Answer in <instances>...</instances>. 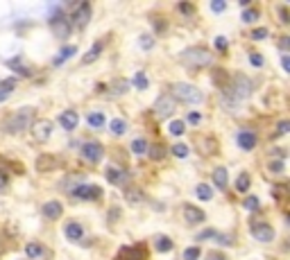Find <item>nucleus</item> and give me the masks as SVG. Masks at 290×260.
<instances>
[{
  "label": "nucleus",
  "mask_w": 290,
  "mask_h": 260,
  "mask_svg": "<svg viewBox=\"0 0 290 260\" xmlns=\"http://www.w3.org/2000/svg\"><path fill=\"white\" fill-rule=\"evenodd\" d=\"M32 122H34V109L23 107L2 122V131H7V134H23L25 129L32 127Z\"/></svg>",
  "instance_id": "obj_1"
},
{
  "label": "nucleus",
  "mask_w": 290,
  "mask_h": 260,
  "mask_svg": "<svg viewBox=\"0 0 290 260\" xmlns=\"http://www.w3.org/2000/svg\"><path fill=\"white\" fill-rule=\"evenodd\" d=\"M172 100H179V102H186V104H200L202 100H204V95H202V91L197 89V86H193V84H186V82H177L172 84Z\"/></svg>",
  "instance_id": "obj_2"
},
{
  "label": "nucleus",
  "mask_w": 290,
  "mask_h": 260,
  "mask_svg": "<svg viewBox=\"0 0 290 260\" xmlns=\"http://www.w3.org/2000/svg\"><path fill=\"white\" fill-rule=\"evenodd\" d=\"M182 61L190 68H207L213 64V54L209 52L207 47H188L182 52Z\"/></svg>",
  "instance_id": "obj_3"
},
{
  "label": "nucleus",
  "mask_w": 290,
  "mask_h": 260,
  "mask_svg": "<svg viewBox=\"0 0 290 260\" xmlns=\"http://www.w3.org/2000/svg\"><path fill=\"white\" fill-rule=\"evenodd\" d=\"M225 95H231L234 100H245L252 95V82H249V77L240 75L238 72L236 77H231L229 79V89L225 91Z\"/></svg>",
  "instance_id": "obj_4"
},
{
  "label": "nucleus",
  "mask_w": 290,
  "mask_h": 260,
  "mask_svg": "<svg viewBox=\"0 0 290 260\" xmlns=\"http://www.w3.org/2000/svg\"><path fill=\"white\" fill-rule=\"evenodd\" d=\"M71 195L75 197V199H82V201H98L102 199V188L100 186H89V184H82V186H77V188L71 190Z\"/></svg>",
  "instance_id": "obj_5"
},
{
  "label": "nucleus",
  "mask_w": 290,
  "mask_h": 260,
  "mask_svg": "<svg viewBox=\"0 0 290 260\" xmlns=\"http://www.w3.org/2000/svg\"><path fill=\"white\" fill-rule=\"evenodd\" d=\"M71 27H73L71 21L61 12H57L50 18V30H53V34L57 36V39H68V36H71Z\"/></svg>",
  "instance_id": "obj_6"
},
{
  "label": "nucleus",
  "mask_w": 290,
  "mask_h": 260,
  "mask_svg": "<svg viewBox=\"0 0 290 260\" xmlns=\"http://www.w3.org/2000/svg\"><path fill=\"white\" fill-rule=\"evenodd\" d=\"M113 260H148V247L145 244H132V247H120L118 256Z\"/></svg>",
  "instance_id": "obj_7"
},
{
  "label": "nucleus",
  "mask_w": 290,
  "mask_h": 260,
  "mask_svg": "<svg viewBox=\"0 0 290 260\" xmlns=\"http://www.w3.org/2000/svg\"><path fill=\"white\" fill-rule=\"evenodd\" d=\"M249 231H252V237L259 240V242L267 244V242H272L274 240V229L270 224H265V222H252Z\"/></svg>",
  "instance_id": "obj_8"
},
{
  "label": "nucleus",
  "mask_w": 290,
  "mask_h": 260,
  "mask_svg": "<svg viewBox=\"0 0 290 260\" xmlns=\"http://www.w3.org/2000/svg\"><path fill=\"white\" fill-rule=\"evenodd\" d=\"M82 156L89 163H100L102 156H105V147H102V142L98 141H89L82 145Z\"/></svg>",
  "instance_id": "obj_9"
},
{
  "label": "nucleus",
  "mask_w": 290,
  "mask_h": 260,
  "mask_svg": "<svg viewBox=\"0 0 290 260\" xmlns=\"http://www.w3.org/2000/svg\"><path fill=\"white\" fill-rule=\"evenodd\" d=\"M91 14H93V9H91L89 2H79V5L75 7V12H73V23L71 25L84 30V27L89 25V21H91Z\"/></svg>",
  "instance_id": "obj_10"
},
{
  "label": "nucleus",
  "mask_w": 290,
  "mask_h": 260,
  "mask_svg": "<svg viewBox=\"0 0 290 260\" xmlns=\"http://www.w3.org/2000/svg\"><path fill=\"white\" fill-rule=\"evenodd\" d=\"M61 165V161L54 156V154H39L36 156V161H34V167H36V172H54L57 167Z\"/></svg>",
  "instance_id": "obj_11"
},
{
  "label": "nucleus",
  "mask_w": 290,
  "mask_h": 260,
  "mask_svg": "<svg viewBox=\"0 0 290 260\" xmlns=\"http://www.w3.org/2000/svg\"><path fill=\"white\" fill-rule=\"evenodd\" d=\"M30 129L36 142H46L50 138V134H53V122L50 120H34Z\"/></svg>",
  "instance_id": "obj_12"
},
{
  "label": "nucleus",
  "mask_w": 290,
  "mask_h": 260,
  "mask_svg": "<svg viewBox=\"0 0 290 260\" xmlns=\"http://www.w3.org/2000/svg\"><path fill=\"white\" fill-rule=\"evenodd\" d=\"M172 113H175V100H172L170 95H163L159 100L154 102V116L157 118H170Z\"/></svg>",
  "instance_id": "obj_13"
},
{
  "label": "nucleus",
  "mask_w": 290,
  "mask_h": 260,
  "mask_svg": "<svg viewBox=\"0 0 290 260\" xmlns=\"http://www.w3.org/2000/svg\"><path fill=\"white\" fill-rule=\"evenodd\" d=\"M182 213H184V219H186L188 224H200V222H204V219H207V213H204L202 208L193 206V204H184Z\"/></svg>",
  "instance_id": "obj_14"
},
{
  "label": "nucleus",
  "mask_w": 290,
  "mask_h": 260,
  "mask_svg": "<svg viewBox=\"0 0 290 260\" xmlns=\"http://www.w3.org/2000/svg\"><path fill=\"white\" fill-rule=\"evenodd\" d=\"M64 233H66V237L71 240V242H82L84 240V226L79 224V222H68L66 224V229H64Z\"/></svg>",
  "instance_id": "obj_15"
},
{
  "label": "nucleus",
  "mask_w": 290,
  "mask_h": 260,
  "mask_svg": "<svg viewBox=\"0 0 290 260\" xmlns=\"http://www.w3.org/2000/svg\"><path fill=\"white\" fill-rule=\"evenodd\" d=\"M236 141H238V145H240L245 152H249V149L256 147V134H254V131H249V129H240V131H238Z\"/></svg>",
  "instance_id": "obj_16"
},
{
  "label": "nucleus",
  "mask_w": 290,
  "mask_h": 260,
  "mask_svg": "<svg viewBox=\"0 0 290 260\" xmlns=\"http://www.w3.org/2000/svg\"><path fill=\"white\" fill-rule=\"evenodd\" d=\"M61 215H64V206H61L57 199L43 204V217H48V219H59Z\"/></svg>",
  "instance_id": "obj_17"
},
{
  "label": "nucleus",
  "mask_w": 290,
  "mask_h": 260,
  "mask_svg": "<svg viewBox=\"0 0 290 260\" xmlns=\"http://www.w3.org/2000/svg\"><path fill=\"white\" fill-rule=\"evenodd\" d=\"M77 122H79V116H77V111H73V109H68V111H64L59 116V124L66 131H73L77 127Z\"/></svg>",
  "instance_id": "obj_18"
},
{
  "label": "nucleus",
  "mask_w": 290,
  "mask_h": 260,
  "mask_svg": "<svg viewBox=\"0 0 290 260\" xmlns=\"http://www.w3.org/2000/svg\"><path fill=\"white\" fill-rule=\"evenodd\" d=\"M197 149H200L204 156H213V154L218 152V142H215L213 136H207V138H202V141H200Z\"/></svg>",
  "instance_id": "obj_19"
},
{
  "label": "nucleus",
  "mask_w": 290,
  "mask_h": 260,
  "mask_svg": "<svg viewBox=\"0 0 290 260\" xmlns=\"http://www.w3.org/2000/svg\"><path fill=\"white\" fill-rule=\"evenodd\" d=\"M7 66H9L14 72H18V75H23V77H32V75H34V72H32V68H30V66H25L21 57H16V59H9V61H7Z\"/></svg>",
  "instance_id": "obj_20"
},
{
  "label": "nucleus",
  "mask_w": 290,
  "mask_h": 260,
  "mask_svg": "<svg viewBox=\"0 0 290 260\" xmlns=\"http://www.w3.org/2000/svg\"><path fill=\"white\" fill-rule=\"evenodd\" d=\"M14 89H16V77H7V79H2V82H0V102H5L7 97L14 93Z\"/></svg>",
  "instance_id": "obj_21"
},
{
  "label": "nucleus",
  "mask_w": 290,
  "mask_h": 260,
  "mask_svg": "<svg viewBox=\"0 0 290 260\" xmlns=\"http://www.w3.org/2000/svg\"><path fill=\"white\" fill-rule=\"evenodd\" d=\"M25 254H27V258L30 260H34V258H43L48 251H46V247L39 244V242H27L25 244Z\"/></svg>",
  "instance_id": "obj_22"
},
{
  "label": "nucleus",
  "mask_w": 290,
  "mask_h": 260,
  "mask_svg": "<svg viewBox=\"0 0 290 260\" xmlns=\"http://www.w3.org/2000/svg\"><path fill=\"white\" fill-rule=\"evenodd\" d=\"M105 177H107L109 184H113V186H120V184H125V181H127V174H125L123 170H116V167H107Z\"/></svg>",
  "instance_id": "obj_23"
},
{
  "label": "nucleus",
  "mask_w": 290,
  "mask_h": 260,
  "mask_svg": "<svg viewBox=\"0 0 290 260\" xmlns=\"http://www.w3.org/2000/svg\"><path fill=\"white\" fill-rule=\"evenodd\" d=\"M102 50H105V41H95V43H93V47H91L89 52H86V54L82 57V64L86 66V64H91V61H95L98 57H100Z\"/></svg>",
  "instance_id": "obj_24"
},
{
  "label": "nucleus",
  "mask_w": 290,
  "mask_h": 260,
  "mask_svg": "<svg viewBox=\"0 0 290 260\" xmlns=\"http://www.w3.org/2000/svg\"><path fill=\"white\" fill-rule=\"evenodd\" d=\"M213 184H215V188H218V190H225L227 188V184H229V177H227L225 167H215V172H213Z\"/></svg>",
  "instance_id": "obj_25"
},
{
  "label": "nucleus",
  "mask_w": 290,
  "mask_h": 260,
  "mask_svg": "<svg viewBox=\"0 0 290 260\" xmlns=\"http://www.w3.org/2000/svg\"><path fill=\"white\" fill-rule=\"evenodd\" d=\"M213 82L218 84L220 89H222V93L229 89V75H227L225 68H218V71H213Z\"/></svg>",
  "instance_id": "obj_26"
},
{
  "label": "nucleus",
  "mask_w": 290,
  "mask_h": 260,
  "mask_svg": "<svg viewBox=\"0 0 290 260\" xmlns=\"http://www.w3.org/2000/svg\"><path fill=\"white\" fill-rule=\"evenodd\" d=\"M127 89H130L127 79H113V82L109 84V93L111 95H123V93H127Z\"/></svg>",
  "instance_id": "obj_27"
},
{
  "label": "nucleus",
  "mask_w": 290,
  "mask_h": 260,
  "mask_svg": "<svg viewBox=\"0 0 290 260\" xmlns=\"http://www.w3.org/2000/svg\"><path fill=\"white\" fill-rule=\"evenodd\" d=\"M125 199L130 201L132 206H138V204H141L145 197H143V192L138 188H127V190H125Z\"/></svg>",
  "instance_id": "obj_28"
},
{
  "label": "nucleus",
  "mask_w": 290,
  "mask_h": 260,
  "mask_svg": "<svg viewBox=\"0 0 290 260\" xmlns=\"http://www.w3.org/2000/svg\"><path fill=\"white\" fill-rule=\"evenodd\" d=\"M109 131H111L113 136H123L125 131H127V122L120 118H113L111 122H109Z\"/></svg>",
  "instance_id": "obj_29"
},
{
  "label": "nucleus",
  "mask_w": 290,
  "mask_h": 260,
  "mask_svg": "<svg viewBox=\"0 0 290 260\" xmlns=\"http://www.w3.org/2000/svg\"><path fill=\"white\" fill-rule=\"evenodd\" d=\"M172 247H175V244H172V240L168 236L157 237V251H159V254H168V251H172Z\"/></svg>",
  "instance_id": "obj_30"
},
{
  "label": "nucleus",
  "mask_w": 290,
  "mask_h": 260,
  "mask_svg": "<svg viewBox=\"0 0 290 260\" xmlns=\"http://www.w3.org/2000/svg\"><path fill=\"white\" fill-rule=\"evenodd\" d=\"M75 52H77V47H75V46H66V47H61L59 57H57V59H54L53 64H54V66H61L66 59H71V57H73V54H75Z\"/></svg>",
  "instance_id": "obj_31"
},
{
  "label": "nucleus",
  "mask_w": 290,
  "mask_h": 260,
  "mask_svg": "<svg viewBox=\"0 0 290 260\" xmlns=\"http://www.w3.org/2000/svg\"><path fill=\"white\" fill-rule=\"evenodd\" d=\"M249 186H252V181H249V174H247V172L238 174V179H236V190H238V192H247Z\"/></svg>",
  "instance_id": "obj_32"
},
{
  "label": "nucleus",
  "mask_w": 290,
  "mask_h": 260,
  "mask_svg": "<svg viewBox=\"0 0 290 260\" xmlns=\"http://www.w3.org/2000/svg\"><path fill=\"white\" fill-rule=\"evenodd\" d=\"M86 122H89V127H93V129H100V127H105V116H102V113H89V116H86Z\"/></svg>",
  "instance_id": "obj_33"
},
{
  "label": "nucleus",
  "mask_w": 290,
  "mask_h": 260,
  "mask_svg": "<svg viewBox=\"0 0 290 260\" xmlns=\"http://www.w3.org/2000/svg\"><path fill=\"white\" fill-rule=\"evenodd\" d=\"M148 154H150V159L152 161H161L163 156H166V149H163V145H150Z\"/></svg>",
  "instance_id": "obj_34"
},
{
  "label": "nucleus",
  "mask_w": 290,
  "mask_h": 260,
  "mask_svg": "<svg viewBox=\"0 0 290 260\" xmlns=\"http://www.w3.org/2000/svg\"><path fill=\"white\" fill-rule=\"evenodd\" d=\"M195 192H197V197H200L202 201H211V197H213V190L209 188L207 184H200L195 188Z\"/></svg>",
  "instance_id": "obj_35"
},
{
  "label": "nucleus",
  "mask_w": 290,
  "mask_h": 260,
  "mask_svg": "<svg viewBox=\"0 0 290 260\" xmlns=\"http://www.w3.org/2000/svg\"><path fill=\"white\" fill-rule=\"evenodd\" d=\"M148 147H150V145L143 141V138H136V141H132V152L138 154V156H143V154L148 152Z\"/></svg>",
  "instance_id": "obj_36"
},
{
  "label": "nucleus",
  "mask_w": 290,
  "mask_h": 260,
  "mask_svg": "<svg viewBox=\"0 0 290 260\" xmlns=\"http://www.w3.org/2000/svg\"><path fill=\"white\" fill-rule=\"evenodd\" d=\"M168 131H170L172 136H182L184 131H186V124H184V120H172L170 127H168Z\"/></svg>",
  "instance_id": "obj_37"
},
{
  "label": "nucleus",
  "mask_w": 290,
  "mask_h": 260,
  "mask_svg": "<svg viewBox=\"0 0 290 260\" xmlns=\"http://www.w3.org/2000/svg\"><path fill=\"white\" fill-rule=\"evenodd\" d=\"M134 84H136L138 91H145L148 89V84H150L148 75H145V72H136V75H134Z\"/></svg>",
  "instance_id": "obj_38"
},
{
  "label": "nucleus",
  "mask_w": 290,
  "mask_h": 260,
  "mask_svg": "<svg viewBox=\"0 0 290 260\" xmlns=\"http://www.w3.org/2000/svg\"><path fill=\"white\" fill-rule=\"evenodd\" d=\"M200 254H202V249L200 247H188V249H184V260H200Z\"/></svg>",
  "instance_id": "obj_39"
},
{
  "label": "nucleus",
  "mask_w": 290,
  "mask_h": 260,
  "mask_svg": "<svg viewBox=\"0 0 290 260\" xmlns=\"http://www.w3.org/2000/svg\"><path fill=\"white\" fill-rule=\"evenodd\" d=\"M172 154H175L177 159H186V156H188V145H184V142L172 145Z\"/></svg>",
  "instance_id": "obj_40"
},
{
  "label": "nucleus",
  "mask_w": 290,
  "mask_h": 260,
  "mask_svg": "<svg viewBox=\"0 0 290 260\" xmlns=\"http://www.w3.org/2000/svg\"><path fill=\"white\" fill-rule=\"evenodd\" d=\"M267 167H270V172H274V174H281V172L286 170V165H284V161L281 159H272L270 163H267Z\"/></svg>",
  "instance_id": "obj_41"
},
{
  "label": "nucleus",
  "mask_w": 290,
  "mask_h": 260,
  "mask_svg": "<svg viewBox=\"0 0 290 260\" xmlns=\"http://www.w3.org/2000/svg\"><path fill=\"white\" fill-rule=\"evenodd\" d=\"M213 240H215L218 244H225V247L234 244V237H231V236H227V233H215V236H213Z\"/></svg>",
  "instance_id": "obj_42"
},
{
  "label": "nucleus",
  "mask_w": 290,
  "mask_h": 260,
  "mask_svg": "<svg viewBox=\"0 0 290 260\" xmlns=\"http://www.w3.org/2000/svg\"><path fill=\"white\" fill-rule=\"evenodd\" d=\"M243 206L247 208V211H259L261 201H259V197H247V199L243 201Z\"/></svg>",
  "instance_id": "obj_43"
},
{
  "label": "nucleus",
  "mask_w": 290,
  "mask_h": 260,
  "mask_svg": "<svg viewBox=\"0 0 290 260\" xmlns=\"http://www.w3.org/2000/svg\"><path fill=\"white\" fill-rule=\"evenodd\" d=\"M177 9L182 14H186V16H193V14H195V5H190V2H179Z\"/></svg>",
  "instance_id": "obj_44"
},
{
  "label": "nucleus",
  "mask_w": 290,
  "mask_h": 260,
  "mask_svg": "<svg viewBox=\"0 0 290 260\" xmlns=\"http://www.w3.org/2000/svg\"><path fill=\"white\" fill-rule=\"evenodd\" d=\"M256 18H259V9H245V12H243V21H245V23H254Z\"/></svg>",
  "instance_id": "obj_45"
},
{
  "label": "nucleus",
  "mask_w": 290,
  "mask_h": 260,
  "mask_svg": "<svg viewBox=\"0 0 290 260\" xmlns=\"http://www.w3.org/2000/svg\"><path fill=\"white\" fill-rule=\"evenodd\" d=\"M290 131V122L288 120H281V122L277 124V131H274V136H284V134H288Z\"/></svg>",
  "instance_id": "obj_46"
},
{
  "label": "nucleus",
  "mask_w": 290,
  "mask_h": 260,
  "mask_svg": "<svg viewBox=\"0 0 290 260\" xmlns=\"http://www.w3.org/2000/svg\"><path fill=\"white\" fill-rule=\"evenodd\" d=\"M138 46L145 47V50H150V47H154V39L150 34H143L141 39H138Z\"/></svg>",
  "instance_id": "obj_47"
},
{
  "label": "nucleus",
  "mask_w": 290,
  "mask_h": 260,
  "mask_svg": "<svg viewBox=\"0 0 290 260\" xmlns=\"http://www.w3.org/2000/svg\"><path fill=\"white\" fill-rule=\"evenodd\" d=\"M265 36H267V30H265V27H256V30L249 34V39H254V41H263Z\"/></svg>",
  "instance_id": "obj_48"
},
{
  "label": "nucleus",
  "mask_w": 290,
  "mask_h": 260,
  "mask_svg": "<svg viewBox=\"0 0 290 260\" xmlns=\"http://www.w3.org/2000/svg\"><path fill=\"white\" fill-rule=\"evenodd\" d=\"M249 64L256 66V68H261V66L265 64V59H263V57H261L259 52H249Z\"/></svg>",
  "instance_id": "obj_49"
},
{
  "label": "nucleus",
  "mask_w": 290,
  "mask_h": 260,
  "mask_svg": "<svg viewBox=\"0 0 290 260\" xmlns=\"http://www.w3.org/2000/svg\"><path fill=\"white\" fill-rule=\"evenodd\" d=\"M272 192L277 195V199H279V201H284V199H286V184L274 186V188H272Z\"/></svg>",
  "instance_id": "obj_50"
},
{
  "label": "nucleus",
  "mask_w": 290,
  "mask_h": 260,
  "mask_svg": "<svg viewBox=\"0 0 290 260\" xmlns=\"http://www.w3.org/2000/svg\"><path fill=\"white\" fill-rule=\"evenodd\" d=\"M9 188V174L5 170H0V190H7Z\"/></svg>",
  "instance_id": "obj_51"
},
{
  "label": "nucleus",
  "mask_w": 290,
  "mask_h": 260,
  "mask_svg": "<svg viewBox=\"0 0 290 260\" xmlns=\"http://www.w3.org/2000/svg\"><path fill=\"white\" fill-rule=\"evenodd\" d=\"M211 9H213L215 14L225 12V9H227V2H222V0H213V2H211Z\"/></svg>",
  "instance_id": "obj_52"
},
{
  "label": "nucleus",
  "mask_w": 290,
  "mask_h": 260,
  "mask_svg": "<svg viewBox=\"0 0 290 260\" xmlns=\"http://www.w3.org/2000/svg\"><path fill=\"white\" fill-rule=\"evenodd\" d=\"M279 21L281 23H288L290 18H288V7L286 5H279Z\"/></svg>",
  "instance_id": "obj_53"
},
{
  "label": "nucleus",
  "mask_w": 290,
  "mask_h": 260,
  "mask_svg": "<svg viewBox=\"0 0 290 260\" xmlns=\"http://www.w3.org/2000/svg\"><path fill=\"white\" fill-rule=\"evenodd\" d=\"M215 47L220 52H227V39L225 36H215Z\"/></svg>",
  "instance_id": "obj_54"
},
{
  "label": "nucleus",
  "mask_w": 290,
  "mask_h": 260,
  "mask_svg": "<svg viewBox=\"0 0 290 260\" xmlns=\"http://www.w3.org/2000/svg\"><path fill=\"white\" fill-rule=\"evenodd\" d=\"M288 47H290V39L288 36H281V39H279V50H281V52H288Z\"/></svg>",
  "instance_id": "obj_55"
},
{
  "label": "nucleus",
  "mask_w": 290,
  "mask_h": 260,
  "mask_svg": "<svg viewBox=\"0 0 290 260\" xmlns=\"http://www.w3.org/2000/svg\"><path fill=\"white\" fill-rule=\"evenodd\" d=\"M213 236H215V231L207 229V231H202L200 236H195V237H197V242H202V240H209V237H213Z\"/></svg>",
  "instance_id": "obj_56"
},
{
  "label": "nucleus",
  "mask_w": 290,
  "mask_h": 260,
  "mask_svg": "<svg viewBox=\"0 0 290 260\" xmlns=\"http://www.w3.org/2000/svg\"><path fill=\"white\" fill-rule=\"evenodd\" d=\"M188 122H190V124H200V122H202V116H200L197 111L188 113Z\"/></svg>",
  "instance_id": "obj_57"
},
{
  "label": "nucleus",
  "mask_w": 290,
  "mask_h": 260,
  "mask_svg": "<svg viewBox=\"0 0 290 260\" xmlns=\"http://www.w3.org/2000/svg\"><path fill=\"white\" fill-rule=\"evenodd\" d=\"M152 23H154V27H157V32H163V30H166V21H163V23H161L159 18L154 16V18H152Z\"/></svg>",
  "instance_id": "obj_58"
},
{
  "label": "nucleus",
  "mask_w": 290,
  "mask_h": 260,
  "mask_svg": "<svg viewBox=\"0 0 290 260\" xmlns=\"http://www.w3.org/2000/svg\"><path fill=\"white\" fill-rule=\"evenodd\" d=\"M207 260H227L225 254H220V251H211V254L207 256Z\"/></svg>",
  "instance_id": "obj_59"
},
{
  "label": "nucleus",
  "mask_w": 290,
  "mask_h": 260,
  "mask_svg": "<svg viewBox=\"0 0 290 260\" xmlns=\"http://www.w3.org/2000/svg\"><path fill=\"white\" fill-rule=\"evenodd\" d=\"M281 66H284L286 72H290V59H288V54H284V57H281Z\"/></svg>",
  "instance_id": "obj_60"
},
{
  "label": "nucleus",
  "mask_w": 290,
  "mask_h": 260,
  "mask_svg": "<svg viewBox=\"0 0 290 260\" xmlns=\"http://www.w3.org/2000/svg\"><path fill=\"white\" fill-rule=\"evenodd\" d=\"M118 215H120V211H118V208H113V211H111V222H116V219H118Z\"/></svg>",
  "instance_id": "obj_61"
}]
</instances>
